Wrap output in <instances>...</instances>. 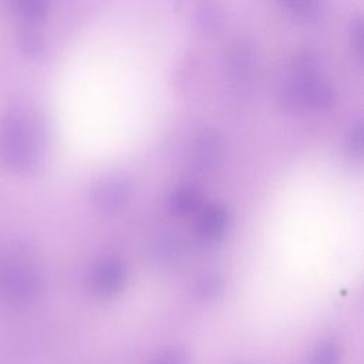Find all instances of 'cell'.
<instances>
[{"label": "cell", "instance_id": "277c9868", "mask_svg": "<svg viewBox=\"0 0 364 364\" xmlns=\"http://www.w3.org/2000/svg\"><path fill=\"white\" fill-rule=\"evenodd\" d=\"M225 144L222 135L213 128L202 129L193 144V165L196 169L206 172L215 169L223 158Z\"/></svg>", "mask_w": 364, "mask_h": 364}, {"label": "cell", "instance_id": "7c38bea8", "mask_svg": "<svg viewBox=\"0 0 364 364\" xmlns=\"http://www.w3.org/2000/svg\"><path fill=\"white\" fill-rule=\"evenodd\" d=\"M222 290H223V282L216 274H206L196 284V293L200 299H213Z\"/></svg>", "mask_w": 364, "mask_h": 364}, {"label": "cell", "instance_id": "5b68a950", "mask_svg": "<svg viewBox=\"0 0 364 364\" xmlns=\"http://www.w3.org/2000/svg\"><path fill=\"white\" fill-rule=\"evenodd\" d=\"M125 282V267L117 257H107L101 260L92 274L91 286L92 290L101 297H111L118 293Z\"/></svg>", "mask_w": 364, "mask_h": 364}, {"label": "cell", "instance_id": "6da1fadb", "mask_svg": "<svg viewBox=\"0 0 364 364\" xmlns=\"http://www.w3.org/2000/svg\"><path fill=\"white\" fill-rule=\"evenodd\" d=\"M334 100V91L321 71L317 55L299 53L279 90V105L287 114H299L307 108L323 109Z\"/></svg>", "mask_w": 364, "mask_h": 364}, {"label": "cell", "instance_id": "2e32d148", "mask_svg": "<svg viewBox=\"0 0 364 364\" xmlns=\"http://www.w3.org/2000/svg\"><path fill=\"white\" fill-rule=\"evenodd\" d=\"M350 44L355 54L361 57L363 48H364V36H363V21L361 18H355L350 26Z\"/></svg>", "mask_w": 364, "mask_h": 364}, {"label": "cell", "instance_id": "52a82bcc", "mask_svg": "<svg viewBox=\"0 0 364 364\" xmlns=\"http://www.w3.org/2000/svg\"><path fill=\"white\" fill-rule=\"evenodd\" d=\"M129 182L122 176H109L100 181L92 191L95 205L104 212L119 209L129 198Z\"/></svg>", "mask_w": 364, "mask_h": 364}, {"label": "cell", "instance_id": "8fae6325", "mask_svg": "<svg viewBox=\"0 0 364 364\" xmlns=\"http://www.w3.org/2000/svg\"><path fill=\"white\" fill-rule=\"evenodd\" d=\"M340 347L334 341L321 343L311 357L310 364H340Z\"/></svg>", "mask_w": 364, "mask_h": 364}, {"label": "cell", "instance_id": "4fadbf2b", "mask_svg": "<svg viewBox=\"0 0 364 364\" xmlns=\"http://www.w3.org/2000/svg\"><path fill=\"white\" fill-rule=\"evenodd\" d=\"M283 7L299 18L311 17L318 6V0H280Z\"/></svg>", "mask_w": 364, "mask_h": 364}, {"label": "cell", "instance_id": "9a60e30c", "mask_svg": "<svg viewBox=\"0 0 364 364\" xmlns=\"http://www.w3.org/2000/svg\"><path fill=\"white\" fill-rule=\"evenodd\" d=\"M347 151L351 158L360 159L363 156V124H357L347 138Z\"/></svg>", "mask_w": 364, "mask_h": 364}, {"label": "cell", "instance_id": "30bf717a", "mask_svg": "<svg viewBox=\"0 0 364 364\" xmlns=\"http://www.w3.org/2000/svg\"><path fill=\"white\" fill-rule=\"evenodd\" d=\"M17 13L28 21L41 20L48 10V0H13Z\"/></svg>", "mask_w": 364, "mask_h": 364}, {"label": "cell", "instance_id": "ba28073f", "mask_svg": "<svg viewBox=\"0 0 364 364\" xmlns=\"http://www.w3.org/2000/svg\"><path fill=\"white\" fill-rule=\"evenodd\" d=\"M228 212L220 205L208 206L198 220V236L200 240L212 243L218 242L228 228Z\"/></svg>", "mask_w": 364, "mask_h": 364}, {"label": "cell", "instance_id": "3957f363", "mask_svg": "<svg viewBox=\"0 0 364 364\" xmlns=\"http://www.w3.org/2000/svg\"><path fill=\"white\" fill-rule=\"evenodd\" d=\"M38 274L31 263L24 259H11L1 266L0 291L13 301L31 299L38 290Z\"/></svg>", "mask_w": 364, "mask_h": 364}, {"label": "cell", "instance_id": "5bb4252c", "mask_svg": "<svg viewBox=\"0 0 364 364\" xmlns=\"http://www.w3.org/2000/svg\"><path fill=\"white\" fill-rule=\"evenodd\" d=\"M178 255V242L173 237H162L158 240V243L155 245V252L154 256L159 260V262H166L169 263L172 259H175Z\"/></svg>", "mask_w": 364, "mask_h": 364}, {"label": "cell", "instance_id": "9c48e42d", "mask_svg": "<svg viewBox=\"0 0 364 364\" xmlns=\"http://www.w3.org/2000/svg\"><path fill=\"white\" fill-rule=\"evenodd\" d=\"M199 192L191 183H182L169 196V209L176 215H186L196 209Z\"/></svg>", "mask_w": 364, "mask_h": 364}, {"label": "cell", "instance_id": "e0dca14e", "mask_svg": "<svg viewBox=\"0 0 364 364\" xmlns=\"http://www.w3.org/2000/svg\"><path fill=\"white\" fill-rule=\"evenodd\" d=\"M154 364H188V358L183 351L173 348L162 353Z\"/></svg>", "mask_w": 364, "mask_h": 364}, {"label": "cell", "instance_id": "8992f818", "mask_svg": "<svg viewBox=\"0 0 364 364\" xmlns=\"http://www.w3.org/2000/svg\"><path fill=\"white\" fill-rule=\"evenodd\" d=\"M228 73L233 81L243 82L253 77L257 67V50L249 40H237L228 53Z\"/></svg>", "mask_w": 364, "mask_h": 364}, {"label": "cell", "instance_id": "7a4b0ae2", "mask_svg": "<svg viewBox=\"0 0 364 364\" xmlns=\"http://www.w3.org/2000/svg\"><path fill=\"white\" fill-rule=\"evenodd\" d=\"M44 131L38 119L27 111L6 115L0 127V156L20 172L36 171L43 159Z\"/></svg>", "mask_w": 364, "mask_h": 364}]
</instances>
